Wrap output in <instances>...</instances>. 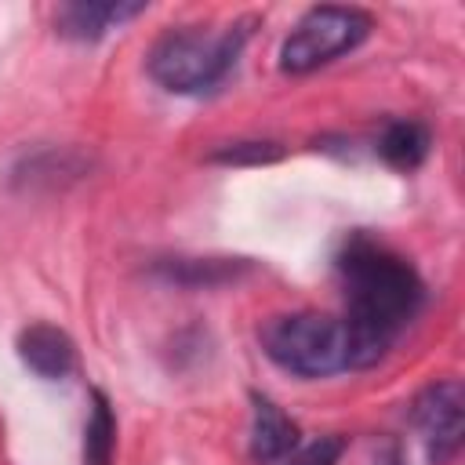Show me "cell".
Here are the masks:
<instances>
[{"mask_svg":"<svg viewBox=\"0 0 465 465\" xmlns=\"http://www.w3.org/2000/svg\"><path fill=\"white\" fill-rule=\"evenodd\" d=\"M254 22L258 18H243V22L225 25L222 33H203L196 25L163 33L153 44L149 58H145L149 76L171 94H207V91H214L229 76V69L236 65Z\"/></svg>","mask_w":465,"mask_h":465,"instance_id":"cell-2","label":"cell"},{"mask_svg":"<svg viewBox=\"0 0 465 465\" xmlns=\"http://www.w3.org/2000/svg\"><path fill=\"white\" fill-rule=\"evenodd\" d=\"M341 450H345V440H341V436H320V440H312L309 447H302V450L291 458V465H338Z\"/></svg>","mask_w":465,"mask_h":465,"instance_id":"cell-13","label":"cell"},{"mask_svg":"<svg viewBox=\"0 0 465 465\" xmlns=\"http://www.w3.org/2000/svg\"><path fill=\"white\" fill-rule=\"evenodd\" d=\"M116 458V418L102 389L91 392V414L84 425V465H113Z\"/></svg>","mask_w":465,"mask_h":465,"instance_id":"cell-11","label":"cell"},{"mask_svg":"<svg viewBox=\"0 0 465 465\" xmlns=\"http://www.w3.org/2000/svg\"><path fill=\"white\" fill-rule=\"evenodd\" d=\"M211 160L214 163H272L280 160V145L276 142H229L214 149Z\"/></svg>","mask_w":465,"mask_h":465,"instance_id":"cell-12","label":"cell"},{"mask_svg":"<svg viewBox=\"0 0 465 465\" xmlns=\"http://www.w3.org/2000/svg\"><path fill=\"white\" fill-rule=\"evenodd\" d=\"M254 403V421H251V458L262 465H276L283 458H291L294 443H298V425L262 392L251 396Z\"/></svg>","mask_w":465,"mask_h":465,"instance_id":"cell-8","label":"cell"},{"mask_svg":"<svg viewBox=\"0 0 465 465\" xmlns=\"http://www.w3.org/2000/svg\"><path fill=\"white\" fill-rule=\"evenodd\" d=\"M338 272L345 280L341 323L349 338V367H371L418 316L425 283L407 258L367 236H352L345 243L338 254Z\"/></svg>","mask_w":465,"mask_h":465,"instance_id":"cell-1","label":"cell"},{"mask_svg":"<svg viewBox=\"0 0 465 465\" xmlns=\"http://www.w3.org/2000/svg\"><path fill=\"white\" fill-rule=\"evenodd\" d=\"M374 22L367 11L360 7H341V4H320L309 7L294 29L287 33L283 47H280V69L283 73H312L341 54H349L352 47H360L371 36Z\"/></svg>","mask_w":465,"mask_h":465,"instance_id":"cell-4","label":"cell"},{"mask_svg":"<svg viewBox=\"0 0 465 465\" xmlns=\"http://www.w3.org/2000/svg\"><path fill=\"white\" fill-rule=\"evenodd\" d=\"M145 4H124V0H73L54 11V25L69 40H102L109 29L138 18Z\"/></svg>","mask_w":465,"mask_h":465,"instance_id":"cell-7","label":"cell"},{"mask_svg":"<svg viewBox=\"0 0 465 465\" xmlns=\"http://www.w3.org/2000/svg\"><path fill=\"white\" fill-rule=\"evenodd\" d=\"M429 149H432V134H429V127L418 124V120H389L385 131H381V138H378L381 160H385L389 167H396V171H414V167H421L425 156H429Z\"/></svg>","mask_w":465,"mask_h":465,"instance_id":"cell-9","label":"cell"},{"mask_svg":"<svg viewBox=\"0 0 465 465\" xmlns=\"http://www.w3.org/2000/svg\"><path fill=\"white\" fill-rule=\"evenodd\" d=\"M18 356L44 381H62L76 367V345L54 323H29V327H22L18 331Z\"/></svg>","mask_w":465,"mask_h":465,"instance_id":"cell-6","label":"cell"},{"mask_svg":"<svg viewBox=\"0 0 465 465\" xmlns=\"http://www.w3.org/2000/svg\"><path fill=\"white\" fill-rule=\"evenodd\" d=\"M262 352L298 374V378H327L349 371V338L345 323L323 312H283L269 316L258 331Z\"/></svg>","mask_w":465,"mask_h":465,"instance_id":"cell-3","label":"cell"},{"mask_svg":"<svg viewBox=\"0 0 465 465\" xmlns=\"http://www.w3.org/2000/svg\"><path fill=\"white\" fill-rule=\"evenodd\" d=\"M243 269L247 262H236V258H171L156 265L163 280L182 283V287H218V283L236 280Z\"/></svg>","mask_w":465,"mask_h":465,"instance_id":"cell-10","label":"cell"},{"mask_svg":"<svg viewBox=\"0 0 465 465\" xmlns=\"http://www.w3.org/2000/svg\"><path fill=\"white\" fill-rule=\"evenodd\" d=\"M411 421L425 440L432 465H450L465 436V389L458 378H440L425 385L411 403Z\"/></svg>","mask_w":465,"mask_h":465,"instance_id":"cell-5","label":"cell"}]
</instances>
